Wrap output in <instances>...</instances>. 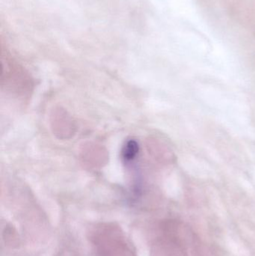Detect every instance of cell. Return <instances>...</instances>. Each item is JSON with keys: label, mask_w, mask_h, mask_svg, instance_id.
Segmentation results:
<instances>
[{"label": "cell", "mask_w": 255, "mask_h": 256, "mask_svg": "<svg viewBox=\"0 0 255 256\" xmlns=\"http://www.w3.org/2000/svg\"><path fill=\"white\" fill-rule=\"evenodd\" d=\"M139 152V144L135 140H130L126 143L122 150V158L126 162L135 159Z\"/></svg>", "instance_id": "cell-1"}]
</instances>
